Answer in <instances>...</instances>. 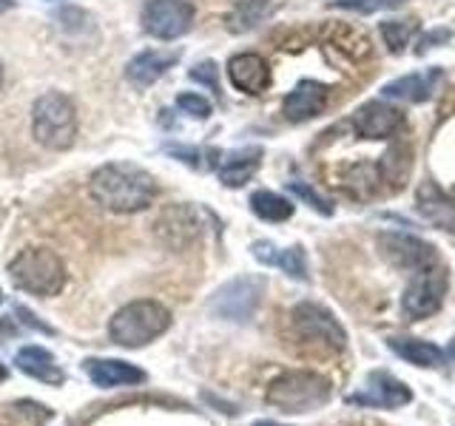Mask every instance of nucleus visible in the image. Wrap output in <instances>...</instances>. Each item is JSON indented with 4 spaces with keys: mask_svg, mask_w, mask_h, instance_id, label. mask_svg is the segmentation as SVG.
Segmentation results:
<instances>
[{
    "mask_svg": "<svg viewBox=\"0 0 455 426\" xmlns=\"http://www.w3.org/2000/svg\"><path fill=\"white\" fill-rule=\"evenodd\" d=\"M89 193L97 205H103L111 213H137L154 202L156 182L140 165L108 162L92 174Z\"/></svg>",
    "mask_w": 455,
    "mask_h": 426,
    "instance_id": "f257e3e1",
    "label": "nucleus"
},
{
    "mask_svg": "<svg viewBox=\"0 0 455 426\" xmlns=\"http://www.w3.org/2000/svg\"><path fill=\"white\" fill-rule=\"evenodd\" d=\"M333 387L331 381L319 373H307V369H291L282 373L267 387L265 401L288 415H305V412H316L331 401Z\"/></svg>",
    "mask_w": 455,
    "mask_h": 426,
    "instance_id": "f03ea898",
    "label": "nucleus"
},
{
    "mask_svg": "<svg viewBox=\"0 0 455 426\" xmlns=\"http://www.w3.org/2000/svg\"><path fill=\"white\" fill-rule=\"evenodd\" d=\"M168 327H171V312L160 302H154V298H140V302H132L114 312L108 333L114 344L137 350L151 344L154 338H160Z\"/></svg>",
    "mask_w": 455,
    "mask_h": 426,
    "instance_id": "7ed1b4c3",
    "label": "nucleus"
},
{
    "mask_svg": "<svg viewBox=\"0 0 455 426\" xmlns=\"http://www.w3.org/2000/svg\"><path fill=\"white\" fill-rule=\"evenodd\" d=\"M32 134L43 148L66 151L77 139V111L75 103L60 91H46L32 108Z\"/></svg>",
    "mask_w": 455,
    "mask_h": 426,
    "instance_id": "20e7f679",
    "label": "nucleus"
},
{
    "mask_svg": "<svg viewBox=\"0 0 455 426\" xmlns=\"http://www.w3.org/2000/svg\"><path fill=\"white\" fill-rule=\"evenodd\" d=\"M9 276L18 290L32 296H57L66 284V264L49 248H26L9 262Z\"/></svg>",
    "mask_w": 455,
    "mask_h": 426,
    "instance_id": "39448f33",
    "label": "nucleus"
},
{
    "mask_svg": "<svg viewBox=\"0 0 455 426\" xmlns=\"http://www.w3.org/2000/svg\"><path fill=\"white\" fill-rule=\"evenodd\" d=\"M291 324H293V333L302 338L305 344H313L327 352H341L347 347L345 327H341L333 312L324 310L322 304H313V302L296 304L291 312Z\"/></svg>",
    "mask_w": 455,
    "mask_h": 426,
    "instance_id": "423d86ee",
    "label": "nucleus"
},
{
    "mask_svg": "<svg viewBox=\"0 0 455 426\" xmlns=\"http://www.w3.org/2000/svg\"><path fill=\"white\" fill-rule=\"evenodd\" d=\"M447 288H450V279H447V270L441 262L419 270V273H412L410 288L402 296V312L407 319L433 316V312H438L441 304H444Z\"/></svg>",
    "mask_w": 455,
    "mask_h": 426,
    "instance_id": "0eeeda50",
    "label": "nucleus"
},
{
    "mask_svg": "<svg viewBox=\"0 0 455 426\" xmlns=\"http://www.w3.org/2000/svg\"><path fill=\"white\" fill-rule=\"evenodd\" d=\"M265 281L259 276H242L222 284V288L211 296L208 310L213 316L228 319V321H248L253 319L256 307L262 302Z\"/></svg>",
    "mask_w": 455,
    "mask_h": 426,
    "instance_id": "6e6552de",
    "label": "nucleus"
},
{
    "mask_svg": "<svg viewBox=\"0 0 455 426\" xmlns=\"http://www.w3.org/2000/svg\"><path fill=\"white\" fill-rule=\"evenodd\" d=\"M196 9L188 0H151L142 9V28L156 40H177L194 26Z\"/></svg>",
    "mask_w": 455,
    "mask_h": 426,
    "instance_id": "1a4fd4ad",
    "label": "nucleus"
},
{
    "mask_svg": "<svg viewBox=\"0 0 455 426\" xmlns=\"http://www.w3.org/2000/svg\"><path fill=\"white\" fill-rule=\"evenodd\" d=\"M379 250L393 267L407 270V273H419L424 267L438 264V253L430 241L410 236V233H381Z\"/></svg>",
    "mask_w": 455,
    "mask_h": 426,
    "instance_id": "9d476101",
    "label": "nucleus"
},
{
    "mask_svg": "<svg viewBox=\"0 0 455 426\" xmlns=\"http://www.w3.org/2000/svg\"><path fill=\"white\" fill-rule=\"evenodd\" d=\"M412 401V392L410 387H404L402 381L393 378L390 373L384 369H376L370 373L362 392L350 395V404H359V406H381V409H398Z\"/></svg>",
    "mask_w": 455,
    "mask_h": 426,
    "instance_id": "9b49d317",
    "label": "nucleus"
},
{
    "mask_svg": "<svg viewBox=\"0 0 455 426\" xmlns=\"http://www.w3.org/2000/svg\"><path fill=\"white\" fill-rule=\"evenodd\" d=\"M154 233L171 250H182L194 245L199 239V219L191 208L185 205H171L165 208L154 222Z\"/></svg>",
    "mask_w": 455,
    "mask_h": 426,
    "instance_id": "f8f14e48",
    "label": "nucleus"
},
{
    "mask_svg": "<svg viewBox=\"0 0 455 426\" xmlns=\"http://www.w3.org/2000/svg\"><path fill=\"white\" fill-rule=\"evenodd\" d=\"M353 125H355V131H359V137L390 139L404 128V114L387 103H381V99H370V103H364L355 111Z\"/></svg>",
    "mask_w": 455,
    "mask_h": 426,
    "instance_id": "ddd939ff",
    "label": "nucleus"
},
{
    "mask_svg": "<svg viewBox=\"0 0 455 426\" xmlns=\"http://www.w3.org/2000/svg\"><path fill=\"white\" fill-rule=\"evenodd\" d=\"M228 77H231L236 91L256 97L270 85V66L262 54H253V51L234 54L231 60H228Z\"/></svg>",
    "mask_w": 455,
    "mask_h": 426,
    "instance_id": "4468645a",
    "label": "nucleus"
},
{
    "mask_svg": "<svg viewBox=\"0 0 455 426\" xmlns=\"http://www.w3.org/2000/svg\"><path fill=\"white\" fill-rule=\"evenodd\" d=\"M327 97H331V91H327V85H322V83H316V80H302L288 97H284V103H282L284 120H291V122L313 120L316 114L324 111Z\"/></svg>",
    "mask_w": 455,
    "mask_h": 426,
    "instance_id": "2eb2a0df",
    "label": "nucleus"
},
{
    "mask_svg": "<svg viewBox=\"0 0 455 426\" xmlns=\"http://www.w3.org/2000/svg\"><path fill=\"white\" fill-rule=\"evenodd\" d=\"M416 208L427 222L438 227V231L455 233V202L433 179L421 182V188L416 193Z\"/></svg>",
    "mask_w": 455,
    "mask_h": 426,
    "instance_id": "dca6fc26",
    "label": "nucleus"
},
{
    "mask_svg": "<svg viewBox=\"0 0 455 426\" xmlns=\"http://www.w3.org/2000/svg\"><path fill=\"white\" fill-rule=\"evenodd\" d=\"M85 373L97 387H132V383L146 381V373L140 367L120 361V359H89L85 361Z\"/></svg>",
    "mask_w": 455,
    "mask_h": 426,
    "instance_id": "f3484780",
    "label": "nucleus"
},
{
    "mask_svg": "<svg viewBox=\"0 0 455 426\" xmlns=\"http://www.w3.org/2000/svg\"><path fill=\"white\" fill-rule=\"evenodd\" d=\"M14 364H18L20 373L32 375L43 383H49V387H60L66 381V373L60 369V364L54 361V355L43 347H23L18 355H14Z\"/></svg>",
    "mask_w": 455,
    "mask_h": 426,
    "instance_id": "a211bd4d",
    "label": "nucleus"
},
{
    "mask_svg": "<svg viewBox=\"0 0 455 426\" xmlns=\"http://www.w3.org/2000/svg\"><path fill=\"white\" fill-rule=\"evenodd\" d=\"M441 80V71L430 68L424 75H407V77H398L393 83L384 85V97L390 99H404V103H424V99L433 97V89Z\"/></svg>",
    "mask_w": 455,
    "mask_h": 426,
    "instance_id": "6ab92c4d",
    "label": "nucleus"
},
{
    "mask_svg": "<svg viewBox=\"0 0 455 426\" xmlns=\"http://www.w3.org/2000/svg\"><path fill=\"white\" fill-rule=\"evenodd\" d=\"M174 60H177V54H171V51H142L128 63L125 77L132 80L137 89H148V85H154L171 66H174Z\"/></svg>",
    "mask_w": 455,
    "mask_h": 426,
    "instance_id": "aec40b11",
    "label": "nucleus"
},
{
    "mask_svg": "<svg viewBox=\"0 0 455 426\" xmlns=\"http://www.w3.org/2000/svg\"><path fill=\"white\" fill-rule=\"evenodd\" d=\"M251 250L259 262L282 267L284 273L293 276V279H307V259H305V250L299 245H293L288 250H279L274 241H253Z\"/></svg>",
    "mask_w": 455,
    "mask_h": 426,
    "instance_id": "412c9836",
    "label": "nucleus"
},
{
    "mask_svg": "<svg viewBox=\"0 0 455 426\" xmlns=\"http://www.w3.org/2000/svg\"><path fill=\"white\" fill-rule=\"evenodd\" d=\"M259 160H262V148H245L228 154L217 165L220 182H225L228 188H239V185H245L259 170Z\"/></svg>",
    "mask_w": 455,
    "mask_h": 426,
    "instance_id": "4be33fe9",
    "label": "nucleus"
},
{
    "mask_svg": "<svg viewBox=\"0 0 455 426\" xmlns=\"http://www.w3.org/2000/svg\"><path fill=\"white\" fill-rule=\"evenodd\" d=\"M387 344L395 355H402L404 361L416 364V367H441L444 364V350L430 344V341L421 338H387Z\"/></svg>",
    "mask_w": 455,
    "mask_h": 426,
    "instance_id": "5701e85b",
    "label": "nucleus"
},
{
    "mask_svg": "<svg viewBox=\"0 0 455 426\" xmlns=\"http://www.w3.org/2000/svg\"><path fill=\"white\" fill-rule=\"evenodd\" d=\"M270 12H274L270 0H239V4L225 14V26H228V32H234V35L251 32V28L259 26Z\"/></svg>",
    "mask_w": 455,
    "mask_h": 426,
    "instance_id": "b1692460",
    "label": "nucleus"
},
{
    "mask_svg": "<svg viewBox=\"0 0 455 426\" xmlns=\"http://www.w3.org/2000/svg\"><path fill=\"white\" fill-rule=\"evenodd\" d=\"M251 210L265 222H284L293 217V205L274 191H256L251 196Z\"/></svg>",
    "mask_w": 455,
    "mask_h": 426,
    "instance_id": "393cba45",
    "label": "nucleus"
},
{
    "mask_svg": "<svg viewBox=\"0 0 455 426\" xmlns=\"http://www.w3.org/2000/svg\"><path fill=\"white\" fill-rule=\"evenodd\" d=\"M410 168H412V160H410V148L404 146H395L390 148L387 154L381 156V179L384 182H395V185H402V179L410 174Z\"/></svg>",
    "mask_w": 455,
    "mask_h": 426,
    "instance_id": "a878e982",
    "label": "nucleus"
},
{
    "mask_svg": "<svg viewBox=\"0 0 455 426\" xmlns=\"http://www.w3.org/2000/svg\"><path fill=\"white\" fill-rule=\"evenodd\" d=\"M419 32V23L416 20H390V23H381V35H384V40H387V46H390V51H402L407 43H410V37Z\"/></svg>",
    "mask_w": 455,
    "mask_h": 426,
    "instance_id": "bb28decb",
    "label": "nucleus"
},
{
    "mask_svg": "<svg viewBox=\"0 0 455 426\" xmlns=\"http://www.w3.org/2000/svg\"><path fill=\"white\" fill-rule=\"evenodd\" d=\"M407 0H333V9H345V12H359V14H370V12H384V9H398L404 6Z\"/></svg>",
    "mask_w": 455,
    "mask_h": 426,
    "instance_id": "cd10ccee",
    "label": "nucleus"
},
{
    "mask_svg": "<svg viewBox=\"0 0 455 426\" xmlns=\"http://www.w3.org/2000/svg\"><path fill=\"white\" fill-rule=\"evenodd\" d=\"M177 106L188 114V117H196V120H208L211 117V103L203 94H180Z\"/></svg>",
    "mask_w": 455,
    "mask_h": 426,
    "instance_id": "c85d7f7f",
    "label": "nucleus"
},
{
    "mask_svg": "<svg viewBox=\"0 0 455 426\" xmlns=\"http://www.w3.org/2000/svg\"><path fill=\"white\" fill-rule=\"evenodd\" d=\"M291 191H293L296 196H302L313 210H319V213H322V217H331V213H333V205L327 202V199H322L316 191H310L305 182H291Z\"/></svg>",
    "mask_w": 455,
    "mask_h": 426,
    "instance_id": "c756f323",
    "label": "nucleus"
},
{
    "mask_svg": "<svg viewBox=\"0 0 455 426\" xmlns=\"http://www.w3.org/2000/svg\"><path fill=\"white\" fill-rule=\"evenodd\" d=\"M217 66H213V63H199L194 71H191V80H196V83H205L208 85V89L213 91V94H217L220 97V77H217Z\"/></svg>",
    "mask_w": 455,
    "mask_h": 426,
    "instance_id": "7c9ffc66",
    "label": "nucleus"
},
{
    "mask_svg": "<svg viewBox=\"0 0 455 426\" xmlns=\"http://www.w3.org/2000/svg\"><path fill=\"white\" fill-rule=\"evenodd\" d=\"M18 316H23V321L28 324V327H37V330H43V333H52V327H46V324H40L32 312H28L26 307H18Z\"/></svg>",
    "mask_w": 455,
    "mask_h": 426,
    "instance_id": "2f4dec72",
    "label": "nucleus"
},
{
    "mask_svg": "<svg viewBox=\"0 0 455 426\" xmlns=\"http://www.w3.org/2000/svg\"><path fill=\"white\" fill-rule=\"evenodd\" d=\"M14 6V0H0V14H4V12H9Z\"/></svg>",
    "mask_w": 455,
    "mask_h": 426,
    "instance_id": "473e14b6",
    "label": "nucleus"
},
{
    "mask_svg": "<svg viewBox=\"0 0 455 426\" xmlns=\"http://www.w3.org/2000/svg\"><path fill=\"white\" fill-rule=\"evenodd\" d=\"M0 85H4V63H0Z\"/></svg>",
    "mask_w": 455,
    "mask_h": 426,
    "instance_id": "72a5a7b5",
    "label": "nucleus"
},
{
    "mask_svg": "<svg viewBox=\"0 0 455 426\" xmlns=\"http://www.w3.org/2000/svg\"><path fill=\"white\" fill-rule=\"evenodd\" d=\"M4 378H6V369H4V367H0V381H4Z\"/></svg>",
    "mask_w": 455,
    "mask_h": 426,
    "instance_id": "f704fd0d",
    "label": "nucleus"
},
{
    "mask_svg": "<svg viewBox=\"0 0 455 426\" xmlns=\"http://www.w3.org/2000/svg\"><path fill=\"white\" fill-rule=\"evenodd\" d=\"M0 304H4V290H0Z\"/></svg>",
    "mask_w": 455,
    "mask_h": 426,
    "instance_id": "c9c22d12",
    "label": "nucleus"
}]
</instances>
